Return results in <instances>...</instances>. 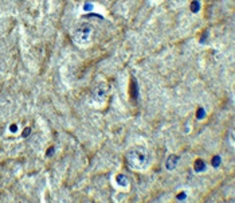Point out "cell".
Returning a JSON list of instances; mask_svg holds the SVG:
<instances>
[{
	"label": "cell",
	"mask_w": 235,
	"mask_h": 203,
	"mask_svg": "<svg viewBox=\"0 0 235 203\" xmlns=\"http://www.w3.org/2000/svg\"><path fill=\"white\" fill-rule=\"evenodd\" d=\"M116 180H117V183L121 186V187H126L128 186V178L125 176V175H117L116 176Z\"/></svg>",
	"instance_id": "cell-7"
},
{
	"label": "cell",
	"mask_w": 235,
	"mask_h": 203,
	"mask_svg": "<svg viewBox=\"0 0 235 203\" xmlns=\"http://www.w3.org/2000/svg\"><path fill=\"white\" fill-rule=\"evenodd\" d=\"M28 133H30V128H26V130L23 132V137H26V136H28Z\"/></svg>",
	"instance_id": "cell-13"
},
{
	"label": "cell",
	"mask_w": 235,
	"mask_h": 203,
	"mask_svg": "<svg viewBox=\"0 0 235 203\" xmlns=\"http://www.w3.org/2000/svg\"><path fill=\"white\" fill-rule=\"evenodd\" d=\"M212 166H214L215 168H218V167L220 166V156H215L214 159H212Z\"/></svg>",
	"instance_id": "cell-10"
},
{
	"label": "cell",
	"mask_w": 235,
	"mask_h": 203,
	"mask_svg": "<svg viewBox=\"0 0 235 203\" xmlns=\"http://www.w3.org/2000/svg\"><path fill=\"white\" fill-rule=\"evenodd\" d=\"M178 199L181 201V199H186V193H180V195H178Z\"/></svg>",
	"instance_id": "cell-12"
},
{
	"label": "cell",
	"mask_w": 235,
	"mask_h": 203,
	"mask_svg": "<svg viewBox=\"0 0 235 203\" xmlns=\"http://www.w3.org/2000/svg\"><path fill=\"white\" fill-rule=\"evenodd\" d=\"M129 94L133 100L137 98L139 96V90H137V83H136V79H132V85L129 86Z\"/></svg>",
	"instance_id": "cell-5"
},
{
	"label": "cell",
	"mask_w": 235,
	"mask_h": 203,
	"mask_svg": "<svg viewBox=\"0 0 235 203\" xmlns=\"http://www.w3.org/2000/svg\"><path fill=\"white\" fill-rule=\"evenodd\" d=\"M93 8V4H85L84 5V10L85 11H89V10H92Z\"/></svg>",
	"instance_id": "cell-11"
},
{
	"label": "cell",
	"mask_w": 235,
	"mask_h": 203,
	"mask_svg": "<svg viewBox=\"0 0 235 203\" xmlns=\"http://www.w3.org/2000/svg\"><path fill=\"white\" fill-rule=\"evenodd\" d=\"M193 169H195V172H203L206 169V163L201 159H198L193 164Z\"/></svg>",
	"instance_id": "cell-6"
},
{
	"label": "cell",
	"mask_w": 235,
	"mask_h": 203,
	"mask_svg": "<svg viewBox=\"0 0 235 203\" xmlns=\"http://www.w3.org/2000/svg\"><path fill=\"white\" fill-rule=\"evenodd\" d=\"M92 34H93V27L90 26L89 23H84V24H79V26L74 30L73 39L77 44L84 46V44H87L90 42Z\"/></svg>",
	"instance_id": "cell-2"
},
{
	"label": "cell",
	"mask_w": 235,
	"mask_h": 203,
	"mask_svg": "<svg viewBox=\"0 0 235 203\" xmlns=\"http://www.w3.org/2000/svg\"><path fill=\"white\" fill-rule=\"evenodd\" d=\"M107 91H109V86L106 83H98V85L94 86L92 91V97L97 104H101V102H104L106 100Z\"/></svg>",
	"instance_id": "cell-3"
},
{
	"label": "cell",
	"mask_w": 235,
	"mask_h": 203,
	"mask_svg": "<svg viewBox=\"0 0 235 203\" xmlns=\"http://www.w3.org/2000/svg\"><path fill=\"white\" fill-rule=\"evenodd\" d=\"M206 116V112H204V109L203 108H199V110H198V115H196V117H198V120H201V118Z\"/></svg>",
	"instance_id": "cell-9"
},
{
	"label": "cell",
	"mask_w": 235,
	"mask_h": 203,
	"mask_svg": "<svg viewBox=\"0 0 235 203\" xmlns=\"http://www.w3.org/2000/svg\"><path fill=\"white\" fill-rule=\"evenodd\" d=\"M179 159H180V157H179L178 155H171V156L168 157L167 162H165V167H167L168 171H172V169L176 168V166H178V163H179Z\"/></svg>",
	"instance_id": "cell-4"
},
{
	"label": "cell",
	"mask_w": 235,
	"mask_h": 203,
	"mask_svg": "<svg viewBox=\"0 0 235 203\" xmlns=\"http://www.w3.org/2000/svg\"><path fill=\"white\" fill-rule=\"evenodd\" d=\"M11 130H12V132H16V125H12V127H11Z\"/></svg>",
	"instance_id": "cell-14"
},
{
	"label": "cell",
	"mask_w": 235,
	"mask_h": 203,
	"mask_svg": "<svg viewBox=\"0 0 235 203\" xmlns=\"http://www.w3.org/2000/svg\"><path fill=\"white\" fill-rule=\"evenodd\" d=\"M191 10H192V12H199V10H200V1L199 0H193L191 3Z\"/></svg>",
	"instance_id": "cell-8"
},
{
	"label": "cell",
	"mask_w": 235,
	"mask_h": 203,
	"mask_svg": "<svg viewBox=\"0 0 235 203\" xmlns=\"http://www.w3.org/2000/svg\"><path fill=\"white\" fill-rule=\"evenodd\" d=\"M149 160H151V155H149L148 149L145 147H141V145L133 147L126 154V163L133 169L146 168L149 164Z\"/></svg>",
	"instance_id": "cell-1"
}]
</instances>
